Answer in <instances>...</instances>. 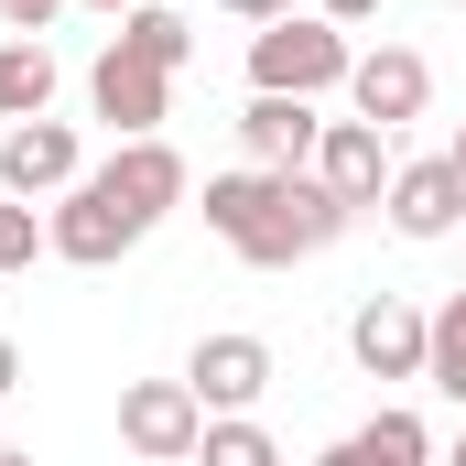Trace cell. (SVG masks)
<instances>
[{
	"mask_svg": "<svg viewBox=\"0 0 466 466\" xmlns=\"http://www.w3.org/2000/svg\"><path fill=\"white\" fill-rule=\"evenodd\" d=\"M207 228L228 238L238 260H260V271H282V260H315V249H337L348 238V207L315 185V174H207Z\"/></svg>",
	"mask_w": 466,
	"mask_h": 466,
	"instance_id": "cell-1",
	"label": "cell"
},
{
	"mask_svg": "<svg viewBox=\"0 0 466 466\" xmlns=\"http://www.w3.org/2000/svg\"><path fill=\"white\" fill-rule=\"evenodd\" d=\"M348 66L358 55L326 11H282L249 33V98H326V87H348Z\"/></svg>",
	"mask_w": 466,
	"mask_h": 466,
	"instance_id": "cell-2",
	"label": "cell"
},
{
	"mask_svg": "<svg viewBox=\"0 0 466 466\" xmlns=\"http://www.w3.org/2000/svg\"><path fill=\"white\" fill-rule=\"evenodd\" d=\"M87 196H98L130 238H152L174 207H185V152H174V141H119L109 163L87 174Z\"/></svg>",
	"mask_w": 466,
	"mask_h": 466,
	"instance_id": "cell-3",
	"label": "cell"
},
{
	"mask_svg": "<svg viewBox=\"0 0 466 466\" xmlns=\"http://www.w3.org/2000/svg\"><path fill=\"white\" fill-rule=\"evenodd\" d=\"M119 445H130L141 466H196L207 401H196L185 380H130V390H119Z\"/></svg>",
	"mask_w": 466,
	"mask_h": 466,
	"instance_id": "cell-4",
	"label": "cell"
},
{
	"mask_svg": "<svg viewBox=\"0 0 466 466\" xmlns=\"http://www.w3.org/2000/svg\"><path fill=\"white\" fill-rule=\"evenodd\" d=\"M87 98L109 119L119 141H163V109H174V66H152L141 44H109L98 66H87Z\"/></svg>",
	"mask_w": 466,
	"mask_h": 466,
	"instance_id": "cell-5",
	"label": "cell"
},
{
	"mask_svg": "<svg viewBox=\"0 0 466 466\" xmlns=\"http://www.w3.org/2000/svg\"><path fill=\"white\" fill-rule=\"evenodd\" d=\"M423 348H434V315L423 304H401V293H369L348 315V358L369 380H423Z\"/></svg>",
	"mask_w": 466,
	"mask_h": 466,
	"instance_id": "cell-6",
	"label": "cell"
},
{
	"mask_svg": "<svg viewBox=\"0 0 466 466\" xmlns=\"http://www.w3.org/2000/svg\"><path fill=\"white\" fill-rule=\"evenodd\" d=\"M390 174H401V163H390V130H369V119H326V141H315V185H326L348 218L390 196Z\"/></svg>",
	"mask_w": 466,
	"mask_h": 466,
	"instance_id": "cell-7",
	"label": "cell"
},
{
	"mask_svg": "<svg viewBox=\"0 0 466 466\" xmlns=\"http://www.w3.org/2000/svg\"><path fill=\"white\" fill-rule=\"evenodd\" d=\"M66 185H87V163H76V130L66 119H11L0 130V196H66Z\"/></svg>",
	"mask_w": 466,
	"mask_h": 466,
	"instance_id": "cell-8",
	"label": "cell"
},
{
	"mask_svg": "<svg viewBox=\"0 0 466 466\" xmlns=\"http://www.w3.org/2000/svg\"><path fill=\"white\" fill-rule=\"evenodd\" d=\"M423 98H434V66H423L412 44H380V55H358V66H348V109L369 119V130L423 119Z\"/></svg>",
	"mask_w": 466,
	"mask_h": 466,
	"instance_id": "cell-9",
	"label": "cell"
},
{
	"mask_svg": "<svg viewBox=\"0 0 466 466\" xmlns=\"http://www.w3.org/2000/svg\"><path fill=\"white\" fill-rule=\"evenodd\" d=\"M185 390L207 401V423H228V412H249V401L271 390V348H260V337H196Z\"/></svg>",
	"mask_w": 466,
	"mask_h": 466,
	"instance_id": "cell-10",
	"label": "cell"
},
{
	"mask_svg": "<svg viewBox=\"0 0 466 466\" xmlns=\"http://www.w3.org/2000/svg\"><path fill=\"white\" fill-rule=\"evenodd\" d=\"M315 141H326L315 98H249V109H238V152H249L260 174H315Z\"/></svg>",
	"mask_w": 466,
	"mask_h": 466,
	"instance_id": "cell-11",
	"label": "cell"
},
{
	"mask_svg": "<svg viewBox=\"0 0 466 466\" xmlns=\"http://www.w3.org/2000/svg\"><path fill=\"white\" fill-rule=\"evenodd\" d=\"M390 228H401V238H445V228H466V185H456V163H445V152L390 174Z\"/></svg>",
	"mask_w": 466,
	"mask_h": 466,
	"instance_id": "cell-12",
	"label": "cell"
},
{
	"mask_svg": "<svg viewBox=\"0 0 466 466\" xmlns=\"http://www.w3.org/2000/svg\"><path fill=\"white\" fill-rule=\"evenodd\" d=\"M423 380L445 390L466 412V293H445V315H434V348H423Z\"/></svg>",
	"mask_w": 466,
	"mask_h": 466,
	"instance_id": "cell-13",
	"label": "cell"
},
{
	"mask_svg": "<svg viewBox=\"0 0 466 466\" xmlns=\"http://www.w3.org/2000/svg\"><path fill=\"white\" fill-rule=\"evenodd\" d=\"M358 445H369L380 466H434V434H423V412H401V401H390V412H369V423H358Z\"/></svg>",
	"mask_w": 466,
	"mask_h": 466,
	"instance_id": "cell-14",
	"label": "cell"
},
{
	"mask_svg": "<svg viewBox=\"0 0 466 466\" xmlns=\"http://www.w3.org/2000/svg\"><path fill=\"white\" fill-rule=\"evenodd\" d=\"M119 44H141L152 66H185V55H196V33H185V11H163V0H141V11L119 22Z\"/></svg>",
	"mask_w": 466,
	"mask_h": 466,
	"instance_id": "cell-15",
	"label": "cell"
},
{
	"mask_svg": "<svg viewBox=\"0 0 466 466\" xmlns=\"http://www.w3.org/2000/svg\"><path fill=\"white\" fill-rule=\"evenodd\" d=\"M196 466H282V445L249 423V412H228V423H207V445H196Z\"/></svg>",
	"mask_w": 466,
	"mask_h": 466,
	"instance_id": "cell-16",
	"label": "cell"
},
{
	"mask_svg": "<svg viewBox=\"0 0 466 466\" xmlns=\"http://www.w3.org/2000/svg\"><path fill=\"white\" fill-rule=\"evenodd\" d=\"M44 249V228H33V207H0V271H22Z\"/></svg>",
	"mask_w": 466,
	"mask_h": 466,
	"instance_id": "cell-17",
	"label": "cell"
},
{
	"mask_svg": "<svg viewBox=\"0 0 466 466\" xmlns=\"http://www.w3.org/2000/svg\"><path fill=\"white\" fill-rule=\"evenodd\" d=\"M55 11H66V0H0V22H11V33H22V44H33V33H44V22H55Z\"/></svg>",
	"mask_w": 466,
	"mask_h": 466,
	"instance_id": "cell-18",
	"label": "cell"
},
{
	"mask_svg": "<svg viewBox=\"0 0 466 466\" xmlns=\"http://www.w3.org/2000/svg\"><path fill=\"white\" fill-rule=\"evenodd\" d=\"M315 11H326L337 33H348V22H380V0H315Z\"/></svg>",
	"mask_w": 466,
	"mask_h": 466,
	"instance_id": "cell-19",
	"label": "cell"
},
{
	"mask_svg": "<svg viewBox=\"0 0 466 466\" xmlns=\"http://www.w3.org/2000/svg\"><path fill=\"white\" fill-rule=\"evenodd\" d=\"M218 11H238V22H282L293 0H218Z\"/></svg>",
	"mask_w": 466,
	"mask_h": 466,
	"instance_id": "cell-20",
	"label": "cell"
},
{
	"mask_svg": "<svg viewBox=\"0 0 466 466\" xmlns=\"http://www.w3.org/2000/svg\"><path fill=\"white\" fill-rule=\"evenodd\" d=\"M315 466H380V456H369V445H358V434H348V445H326V456H315Z\"/></svg>",
	"mask_w": 466,
	"mask_h": 466,
	"instance_id": "cell-21",
	"label": "cell"
},
{
	"mask_svg": "<svg viewBox=\"0 0 466 466\" xmlns=\"http://www.w3.org/2000/svg\"><path fill=\"white\" fill-rule=\"evenodd\" d=\"M11 390H22V348L0 337V401H11Z\"/></svg>",
	"mask_w": 466,
	"mask_h": 466,
	"instance_id": "cell-22",
	"label": "cell"
},
{
	"mask_svg": "<svg viewBox=\"0 0 466 466\" xmlns=\"http://www.w3.org/2000/svg\"><path fill=\"white\" fill-rule=\"evenodd\" d=\"M0 130H11V44H0Z\"/></svg>",
	"mask_w": 466,
	"mask_h": 466,
	"instance_id": "cell-23",
	"label": "cell"
},
{
	"mask_svg": "<svg viewBox=\"0 0 466 466\" xmlns=\"http://www.w3.org/2000/svg\"><path fill=\"white\" fill-rule=\"evenodd\" d=\"M87 11H119V22H130V11H141V0H87Z\"/></svg>",
	"mask_w": 466,
	"mask_h": 466,
	"instance_id": "cell-24",
	"label": "cell"
},
{
	"mask_svg": "<svg viewBox=\"0 0 466 466\" xmlns=\"http://www.w3.org/2000/svg\"><path fill=\"white\" fill-rule=\"evenodd\" d=\"M445 163H456V185H466V130H456V152H445Z\"/></svg>",
	"mask_w": 466,
	"mask_h": 466,
	"instance_id": "cell-25",
	"label": "cell"
},
{
	"mask_svg": "<svg viewBox=\"0 0 466 466\" xmlns=\"http://www.w3.org/2000/svg\"><path fill=\"white\" fill-rule=\"evenodd\" d=\"M0 466H33V456H22V445H0Z\"/></svg>",
	"mask_w": 466,
	"mask_h": 466,
	"instance_id": "cell-26",
	"label": "cell"
},
{
	"mask_svg": "<svg viewBox=\"0 0 466 466\" xmlns=\"http://www.w3.org/2000/svg\"><path fill=\"white\" fill-rule=\"evenodd\" d=\"M445 466H466V434H456V445H445Z\"/></svg>",
	"mask_w": 466,
	"mask_h": 466,
	"instance_id": "cell-27",
	"label": "cell"
}]
</instances>
